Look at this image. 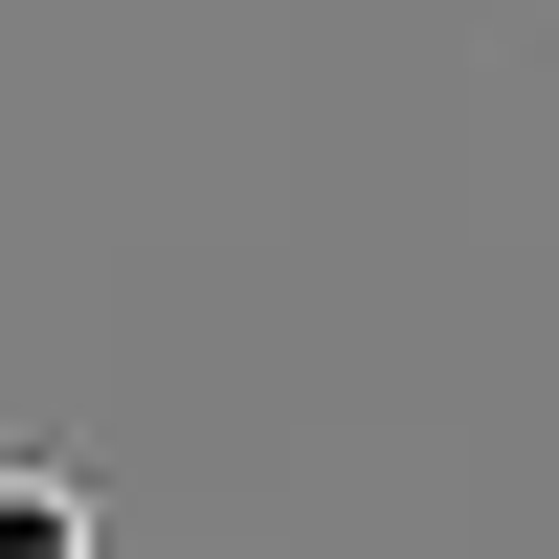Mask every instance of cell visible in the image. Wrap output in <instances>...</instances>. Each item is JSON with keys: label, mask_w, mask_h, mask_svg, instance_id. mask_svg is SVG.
<instances>
[{"label": "cell", "mask_w": 559, "mask_h": 559, "mask_svg": "<svg viewBox=\"0 0 559 559\" xmlns=\"http://www.w3.org/2000/svg\"><path fill=\"white\" fill-rule=\"evenodd\" d=\"M0 559H90V471H0Z\"/></svg>", "instance_id": "obj_1"}]
</instances>
